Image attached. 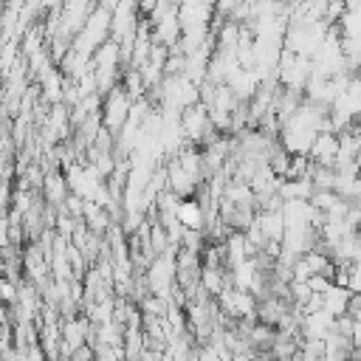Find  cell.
Segmentation results:
<instances>
[{"instance_id": "cell-5", "label": "cell", "mask_w": 361, "mask_h": 361, "mask_svg": "<svg viewBox=\"0 0 361 361\" xmlns=\"http://www.w3.org/2000/svg\"><path fill=\"white\" fill-rule=\"evenodd\" d=\"M333 322H336V316H330L324 307L316 310V313H305V319H302V336L305 338H324L333 330Z\"/></svg>"}, {"instance_id": "cell-3", "label": "cell", "mask_w": 361, "mask_h": 361, "mask_svg": "<svg viewBox=\"0 0 361 361\" xmlns=\"http://www.w3.org/2000/svg\"><path fill=\"white\" fill-rule=\"evenodd\" d=\"M338 147H341L338 133L322 130V133L316 135V141H313V147H310L307 155H310L316 164H322V166H336V161H338Z\"/></svg>"}, {"instance_id": "cell-2", "label": "cell", "mask_w": 361, "mask_h": 361, "mask_svg": "<svg viewBox=\"0 0 361 361\" xmlns=\"http://www.w3.org/2000/svg\"><path fill=\"white\" fill-rule=\"evenodd\" d=\"M133 96L124 90V85H116L110 93H104V102H102V118H104V127L110 133H121V127L130 121V110H133Z\"/></svg>"}, {"instance_id": "cell-1", "label": "cell", "mask_w": 361, "mask_h": 361, "mask_svg": "<svg viewBox=\"0 0 361 361\" xmlns=\"http://www.w3.org/2000/svg\"><path fill=\"white\" fill-rule=\"evenodd\" d=\"M180 130H183L186 141L189 144H197V147H206L209 141H214L217 135H223L214 127V121L209 116V107L203 102H195V104L183 107V113H180Z\"/></svg>"}, {"instance_id": "cell-7", "label": "cell", "mask_w": 361, "mask_h": 361, "mask_svg": "<svg viewBox=\"0 0 361 361\" xmlns=\"http://www.w3.org/2000/svg\"><path fill=\"white\" fill-rule=\"evenodd\" d=\"M355 124H358V127H361V116H358V118H355Z\"/></svg>"}, {"instance_id": "cell-6", "label": "cell", "mask_w": 361, "mask_h": 361, "mask_svg": "<svg viewBox=\"0 0 361 361\" xmlns=\"http://www.w3.org/2000/svg\"><path fill=\"white\" fill-rule=\"evenodd\" d=\"M257 226L262 228V234L268 240H285V214L279 212H257Z\"/></svg>"}, {"instance_id": "cell-4", "label": "cell", "mask_w": 361, "mask_h": 361, "mask_svg": "<svg viewBox=\"0 0 361 361\" xmlns=\"http://www.w3.org/2000/svg\"><path fill=\"white\" fill-rule=\"evenodd\" d=\"M350 299H353V290L333 282V285L322 293V307H324L330 316H344V313L350 310Z\"/></svg>"}]
</instances>
